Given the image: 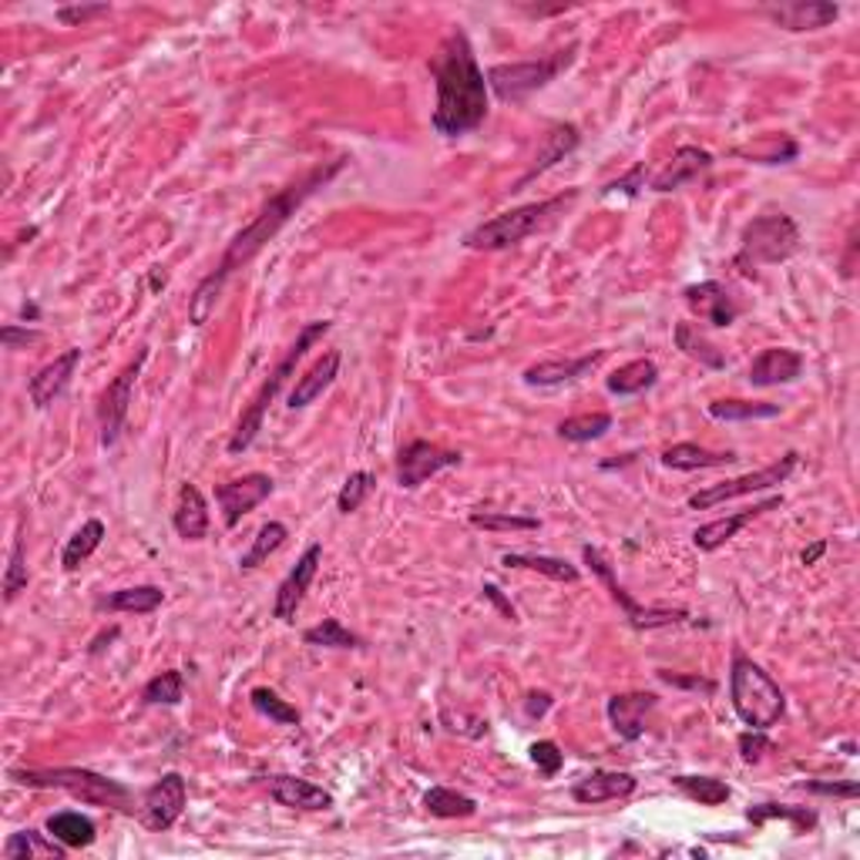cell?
I'll return each instance as SVG.
<instances>
[{"label":"cell","mask_w":860,"mask_h":860,"mask_svg":"<svg viewBox=\"0 0 860 860\" xmlns=\"http://www.w3.org/2000/svg\"><path fill=\"white\" fill-rule=\"evenodd\" d=\"M343 168H347V158H333V161L313 165L303 179H296L293 186H286L283 192H276V196L259 209V216H253V223L243 226V229L233 236V243L226 246L219 266H216V269L196 286V293L189 296V323H192V326H206V323H209V316L216 313V303H219V296H223V289H226V283H229V276L239 273L246 263H253V259L266 249V243H273V239L283 233V226L303 209V202L313 199L319 189H326Z\"/></svg>","instance_id":"cell-1"},{"label":"cell","mask_w":860,"mask_h":860,"mask_svg":"<svg viewBox=\"0 0 860 860\" xmlns=\"http://www.w3.org/2000/svg\"><path fill=\"white\" fill-rule=\"evenodd\" d=\"M431 78L437 88V105L431 115V128L441 138H464L477 131L491 108L487 78L477 65L471 38L464 31L444 34L431 58Z\"/></svg>","instance_id":"cell-2"},{"label":"cell","mask_w":860,"mask_h":860,"mask_svg":"<svg viewBox=\"0 0 860 860\" xmlns=\"http://www.w3.org/2000/svg\"><path fill=\"white\" fill-rule=\"evenodd\" d=\"M329 329H333V319H313V323H306V326L296 333V339H293V347L286 350V357L276 364V370L266 377V384L259 387V394L253 397V404L243 411V417H239V424H236V431H233V437H229V444H226L229 454H246V451L256 444V437H259V431H263V424H266L269 404L279 397V391L293 380V374H296V367L303 364V357L316 347V343H319Z\"/></svg>","instance_id":"cell-3"},{"label":"cell","mask_w":860,"mask_h":860,"mask_svg":"<svg viewBox=\"0 0 860 860\" xmlns=\"http://www.w3.org/2000/svg\"><path fill=\"white\" fill-rule=\"evenodd\" d=\"M14 783L31 787V790H61L71 800H81L88 807H101V810H121V813H135V793L95 770L85 767H48V770H11L8 773Z\"/></svg>","instance_id":"cell-4"},{"label":"cell","mask_w":860,"mask_h":860,"mask_svg":"<svg viewBox=\"0 0 860 860\" xmlns=\"http://www.w3.org/2000/svg\"><path fill=\"white\" fill-rule=\"evenodd\" d=\"M730 703L743 726L767 730V733L787 713V696L780 690V682L740 649L733 652V665H730Z\"/></svg>","instance_id":"cell-5"},{"label":"cell","mask_w":860,"mask_h":860,"mask_svg":"<svg viewBox=\"0 0 860 860\" xmlns=\"http://www.w3.org/2000/svg\"><path fill=\"white\" fill-rule=\"evenodd\" d=\"M579 199V189H569L565 196H552V199H542V202H528V206H518V209H507L481 226H474L467 236H464V249H474V253H497V249H511L525 243L528 236L548 229L558 216H565V209Z\"/></svg>","instance_id":"cell-6"},{"label":"cell","mask_w":860,"mask_h":860,"mask_svg":"<svg viewBox=\"0 0 860 860\" xmlns=\"http://www.w3.org/2000/svg\"><path fill=\"white\" fill-rule=\"evenodd\" d=\"M803 249L800 226L787 212H767L743 226L740 249L733 256V266L747 276H753L763 266H780L793 259Z\"/></svg>","instance_id":"cell-7"},{"label":"cell","mask_w":860,"mask_h":860,"mask_svg":"<svg viewBox=\"0 0 860 860\" xmlns=\"http://www.w3.org/2000/svg\"><path fill=\"white\" fill-rule=\"evenodd\" d=\"M575 51L579 45L572 41L569 48L555 51V55H545V58H532V61H511V65H494L487 68V91L504 101V105H522L528 101L535 91L548 88L562 71L572 68L575 61Z\"/></svg>","instance_id":"cell-8"},{"label":"cell","mask_w":860,"mask_h":860,"mask_svg":"<svg viewBox=\"0 0 860 860\" xmlns=\"http://www.w3.org/2000/svg\"><path fill=\"white\" fill-rule=\"evenodd\" d=\"M582 558H585V565L599 575V582L609 589V595H612V602L622 609V619L629 622V629H635V632H655V629H672V625H682V622H690V612L685 609H665V605H639L629 592H625V585L615 579V569H612V562L595 548V545H585L582 548Z\"/></svg>","instance_id":"cell-9"},{"label":"cell","mask_w":860,"mask_h":860,"mask_svg":"<svg viewBox=\"0 0 860 860\" xmlns=\"http://www.w3.org/2000/svg\"><path fill=\"white\" fill-rule=\"evenodd\" d=\"M797 467H800V454H797V451H787L780 461H773V464H767V467H760V471H750V474H740V477H730V481H723V484H710V487L690 494L685 507H690V511H713V507H720L723 501L747 497V494H760V491H773V487L787 484Z\"/></svg>","instance_id":"cell-10"},{"label":"cell","mask_w":860,"mask_h":860,"mask_svg":"<svg viewBox=\"0 0 860 860\" xmlns=\"http://www.w3.org/2000/svg\"><path fill=\"white\" fill-rule=\"evenodd\" d=\"M148 360V347H141L135 354V360H128V367L105 387L101 394V404H98V427H101V447L111 451L125 427H128V411H131V394H135V384L141 377V367Z\"/></svg>","instance_id":"cell-11"},{"label":"cell","mask_w":860,"mask_h":860,"mask_svg":"<svg viewBox=\"0 0 860 860\" xmlns=\"http://www.w3.org/2000/svg\"><path fill=\"white\" fill-rule=\"evenodd\" d=\"M189 803V783L182 773L168 770L161 773L145 793H141V807H138V820L145 823V830L151 833H165L179 823V817L186 813Z\"/></svg>","instance_id":"cell-12"},{"label":"cell","mask_w":860,"mask_h":860,"mask_svg":"<svg viewBox=\"0 0 860 860\" xmlns=\"http://www.w3.org/2000/svg\"><path fill=\"white\" fill-rule=\"evenodd\" d=\"M464 454L461 451H447L441 444H431V441H411L401 447L397 454V484L414 491L421 487L424 481H431L434 474L441 471H451V467H461Z\"/></svg>","instance_id":"cell-13"},{"label":"cell","mask_w":860,"mask_h":860,"mask_svg":"<svg viewBox=\"0 0 860 860\" xmlns=\"http://www.w3.org/2000/svg\"><path fill=\"white\" fill-rule=\"evenodd\" d=\"M273 491H276V481L263 471H253V474L216 484V504L223 511V525L239 528V522L246 518V514L256 511Z\"/></svg>","instance_id":"cell-14"},{"label":"cell","mask_w":860,"mask_h":860,"mask_svg":"<svg viewBox=\"0 0 860 860\" xmlns=\"http://www.w3.org/2000/svg\"><path fill=\"white\" fill-rule=\"evenodd\" d=\"M319 565H323V545L313 542V545L299 555L296 569L279 582L276 602H273V619H279V622H286V625L296 622V612H299V605H303V599H306V592H309V585H313Z\"/></svg>","instance_id":"cell-15"},{"label":"cell","mask_w":860,"mask_h":860,"mask_svg":"<svg viewBox=\"0 0 860 860\" xmlns=\"http://www.w3.org/2000/svg\"><path fill=\"white\" fill-rule=\"evenodd\" d=\"M763 14L790 34L800 31H820L830 28L840 18V8L830 4V0H787V4H767Z\"/></svg>","instance_id":"cell-16"},{"label":"cell","mask_w":860,"mask_h":860,"mask_svg":"<svg viewBox=\"0 0 860 860\" xmlns=\"http://www.w3.org/2000/svg\"><path fill=\"white\" fill-rule=\"evenodd\" d=\"M777 507H783V494H770L767 501H760V504H753V507H747V511H737V514H726V518L706 522V525H700V528L693 532V545H696L700 552H720V548H723L726 542H733L747 525H753L760 514L777 511Z\"/></svg>","instance_id":"cell-17"},{"label":"cell","mask_w":860,"mask_h":860,"mask_svg":"<svg viewBox=\"0 0 860 860\" xmlns=\"http://www.w3.org/2000/svg\"><path fill=\"white\" fill-rule=\"evenodd\" d=\"M81 367V347H68L65 354H58L51 364H45L31 380H28V397L38 411H48L68 387L75 370Z\"/></svg>","instance_id":"cell-18"},{"label":"cell","mask_w":860,"mask_h":860,"mask_svg":"<svg viewBox=\"0 0 860 860\" xmlns=\"http://www.w3.org/2000/svg\"><path fill=\"white\" fill-rule=\"evenodd\" d=\"M706 168H713V155L706 148H696V145H679L672 151V158L655 171L649 189L665 196V192H675L682 189L685 182H693L696 176H703Z\"/></svg>","instance_id":"cell-19"},{"label":"cell","mask_w":860,"mask_h":860,"mask_svg":"<svg viewBox=\"0 0 860 860\" xmlns=\"http://www.w3.org/2000/svg\"><path fill=\"white\" fill-rule=\"evenodd\" d=\"M655 706H659L655 693H622L605 703V716L622 743H639L645 737V716Z\"/></svg>","instance_id":"cell-20"},{"label":"cell","mask_w":860,"mask_h":860,"mask_svg":"<svg viewBox=\"0 0 860 860\" xmlns=\"http://www.w3.org/2000/svg\"><path fill=\"white\" fill-rule=\"evenodd\" d=\"M682 299H685V306H690L700 319H706V323H713V326H720V329L733 326L737 316H740V306L733 303L730 289H726L723 283H716V279H703V283L685 286V289H682Z\"/></svg>","instance_id":"cell-21"},{"label":"cell","mask_w":860,"mask_h":860,"mask_svg":"<svg viewBox=\"0 0 860 860\" xmlns=\"http://www.w3.org/2000/svg\"><path fill=\"white\" fill-rule=\"evenodd\" d=\"M803 354L790 350V347H767L753 364H750V384L753 387H783V384H797L803 377Z\"/></svg>","instance_id":"cell-22"},{"label":"cell","mask_w":860,"mask_h":860,"mask_svg":"<svg viewBox=\"0 0 860 860\" xmlns=\"http://www.w3.org/2000/svg\"><path fill=\"white\" fill-rule=\"evenodd\" d=\"M639 790V780L622 770H592L589 777L572 783V800L585 807H599L609 800H625Z\"/></svg>","instance_id":"cell-23"},{"label":"cell","mask_w":860,"mask_h":860,"mask_svg":"<svg viewBox=\"0 0 860 860\" xmlns=\"http://www.w3.org/2000/svg\"><path fill=\"white\" fill-rule=\"evenodd\" d=\"M171 528L182 542H202L209 538L212 518H209V501L196 484H182L179 487V501L176 511H171Z\"/></svg>","instance_id":"cell-24"},{"label":"cell","mask_w":860,"mask_h":860,"mask_svg":"<svg viewBox=\"0 0 860 860\" xmlns=\"http://www.w3.org/2000/svg\"><path fill=\"white\" fill-rule=\"evenodd\" d=\"M605 360V350H592L585 357H572V360H542V364H532L522 380L528 387H565V384H575L582 380L589 370H595L599 364Z\"/></svg>","instance_id":"cell-25"},{"label":"cell","mask_w":860,"mask_h":860,"mask_svg":"<svg viewBox=\"0 0 860 860\" xmlns=\"http://www.w3.org/2000/svg\"><path fill=\"white\" fill-rule=\"evenodd\" d=\"M269 797L279 803V807H289V810H329L333 807V793L316 787L313 780H303V777H293V773H276L269 777Z\"/></svg>","instance_id":"cell-26"},{"label":"cell","mask_w":860,"mask_h":860,"mask_svg":"<svg viewBox=\"0 0 860 860\" xmlns=\"http://www.w3.org/2000/svg\"><path fill=\"white\" fill-rule=\"evenodd\" d=\"M579 141H582L579 125H572V121H558V125H552V131H548V135H545V141H542V151L535 155V165L525 171V176H522L518 182H514V189H511V192L525 189L528 182H535L538 176H545V171H548L552 165L565 161V155H572V151L579 148Z\"/></svg>","instance_id":"cell-27"},{"label":"cell","mask_w":860,"mask_h":860,"mask_svg":"<svg viewBox=\"0 0 860 860\" xmlns=\"http://www.w3.org/2000/svg\"><path fill=\"white\" fill-rule=\"evenodd\" d=\"M339 350H326L303 377H296V387L289 391V407L293 411H303V407H309L316 397H323L329 387H333V380L339 377Z\"/></svg>","instance_id":"cell-28"},{"label":"cell","mask_w":860,"mask_h":860,"mask_svg":"<svg viewBox=\"0 0 860 860\" xmlns=\"http://www.w3.org/2000/svg\"><path fill=\"white\" fill-rule=\"evenodd\" d=\"M737 461L740 457L733 451H710V447H700L690 441L662 451V467H669V471H713V467H730Z\"/></svg>","instance_id":"cell-29"},{"label":"cell","mask_w":860,"mask_h":860,"mask_svg":"<svg viewBox=\"0 0 860 860\" xmlns=\"http://www.w3.org/2000/svg\"><path fill=\"white\" fill-rule=\"evenodd\" d=\"M672 339H675V350H682L685 357L696 360L700 367H706V370H726L723 350L716 347V343H713L696 323H675Z\"/></svg>","instance_id":"cell-30"},{"label":"cell","mask_w":860,"mask_h":860,"mask_svg":"<svg viewBox=\"0 0 860 860\" xmlns=\"http://www.w3.org/2000/svg\"><path fill=\"white\" fill-rule=\"evenodd\" d=\"M45 830H48L55 840H61L68 850H81V847H91V843L98 840L95 820H91L88 813H81V810H58V813H51L48 823H45Z\"/></svg>","instance_id":"cell-31"},{"label":"cell","mask_w":860,"mask_h":860,"mask_svg":"<svg viewBox=\"0 0 860 860\" xmlns=\"http://www.w3.org/2000/svg\"><path fill=\"white\" fill-rule=\"evenodd\" d=\"M165 592L158 585H135V589H118L108 592L95 602L98 612H131V615H148L155 609H161Z\"/></svg>","instance_id":"cell-32"},{"label":"cell","mask_w":860,"mask_h":860,"mask_svg":"<svg viewBox=\"0 0 860 860\" xmlns=\"http://www.w3.org/2000/svg\"><path fill=\"white\" fill-rule=\"evenodd\" d=\"M659 384V367H655V360H629V364H622L619 370H612L609 374V380H605V387H609V394H615V397H639V394H645V391H652Z\"/></svg>","instance_id":"cell-33"},{"label":"cell","mask_w":860,"mask_h":860,"mask_svg":"<svg viewBox=\"0 0 860 860\" xmlns=\"http://www.w3.org/2000/svg\"><path fill=\"white\" fill-rule=\"evenodd\" d=\"M747 820H750L753 827H763V823H770V820H787L797 837L813 833L817 823H820L817 810H810V807H790V803H753V807H747Z\"/></svg>","instance_id":"cell-34"},{"label":"cell","mask_w":860,"mask_h":860,"mask_svg":"<svg viewBox=\"0 0 860 860\" xmlns=\"http://www.w3.org/2000/svg\"><path fill=\"white\" fill-rule=\"evenodd\" d=\"M501 565H504V569H525V572H538V575H545V579H552V582H569V585H575V582L582 579V572H579L572 562H565V558H555V555H525V552H507V555H501Z\"/></svg>","instance_id":"cell-35"},{"label":"cell","mask_w":860,"mask_h":860,"mask_svg":"<svg viewBox=\"0 0 860 860\" xmlns=\"http://www.w3.org/2000/svg\"><path fill=\"white\" fill-rule=\"evenodd\" d=\"M105 535H108L105 522H101V518H88V522L68 538V545H65V552H61V569H65V572H78V569L101 548Z\"/></svg>","instance_id":"cell-36"},{"label":"cell","mask_w":860,"mask_h":860,"mask_svg":"<svg viewBox=\"0 0 860 860\" xmlns=\"http://www.w3.org/2000/svg\"><path fill=\"white\" fill-rule=\"evenodd\" d=\"M31 857H68V847L51 833H38V830L11 833L4 843V860H31Z\"/></svg>","instance_id":"cell-37"},{"label":"cell","mask_w":860,"mask_h":860,"mask_svg":"<svg viewBox=\"0 0 860 860\" xmlns=\"http://www.w3.org/2000/svg\"><path fill=\"white\" fill-rule=\"evenodd\" d=\"M421 803L437 820H467L477 813V800L461 790H451V787H431Z\"/></svg>","instance_id":"cell-38"},{"label":"cell","mask_w":860,"mask_h":860,"mask_svg":"<svg viewBox=\"0 0 860 860\" xmlns=\"http://www.w3.org/2000/svg\"><path fill=\"white\" fill-rule=\"evenodd\" d=\"M706 411H710L713 421H723V424L773 421V417L783 414V407H780V404H770V401H713Z\"/></svg>","instance_id":"cell-39"},{"label":"cell","mask_w":860,"mask_h":860,"mask_svg":"<svg viewBox=\"0 0 860 860\" xmlns=\"http://www.w3.org/2000/svg\"><path fill=\"white\" fill-rule=\"evenodd\" d=\"M186 700V675L179 669H165L151 675L141 690L145 706H179Z\"/></svg>","instance_id":"cell-40"},{"label":"cell","mask_w":860,"mask_h":860,"mask_svg":"<svg viewBox=\"0 0 860 860\" xmlns=\"http://www.w3.org/2000/svg\"><path fill=\"white\" fill-rule=\"evenodd\" d=\"M672 787L682 797H690L703 807H720L733 797V787L726 780H716V777H685V773H679V777H672Z\"/></svg>","instance_id":"cell-41"},{"label":"cell","mask_w":860,"mask_h":860,"mask_svg":"<svg viewBox=\"0 0 860 860\" xmlns=\"http://www.w3.org/2000/svg\"><path fill=\"white\" fill-rule=\"evenodd\" d=\"M286 538H289V528H286L283 522H266V525L256 532L249 552L239 555V572H256L269 555H276V552L286 545Z\"/></svg>","instance_id":"cell-42"},{"label":"cell","mask_w":860,"mask_h":860,"mask_svg":"<svg viewBox=\"0 0 860 860\" xmlns=\"http://www.w3.org/2000/svg\"><path fill=\"white\" fill-rule=\"evenodd\" d=\"M303 642H306V645H316V649H364V645H367L357 632H350L339 619H323V622H316L313 629L303 632Z\"/></svg>","instance_id":"cell-43"},{"label":"cell","mask_w":860,"mask_h":860,"mask_svg":"<svg viewBox=\"0 0 860 860\" xmlns=\"http://www.w3.org/2000/svg\"><path fill=\"white\" fill-rule=\"evenodd\" d=\"M249 706L276 726H299L303 723V713L293 703H286L279 693L266 690V685H256V690L249 693Z\"/></svg>","instance_id":"cell-44"},{"label":"cell","mask_w":860,"mask_h":860,"mask_svg":"<svg viewBox=\"0 0 860 860\" xmlns=\"http://www.w3.org/2000/svg\"><path fill=\"white\" fill-rule=\"evenodd\" d=\"M740 158H750L753 165H787L800 155V145L787 135H773V138H760L750 148H737Z\"/></svg>","instance_id":"cell-45"},{"label":"cell","mask_w":860,"mask_h":860,"mask_svg":"<svg viewBox=\"0 0 860 860\" xmlns=\"http://www.w3.org/2000/svg\"><path fill=\"white\" fill-rule=\"evenodd\" d=\"M612 431V414H579L558 424V437L569 444H592Z\"/></svg>","instance_id":"cell-46"},{"label":"cell","mask_w":860,"mask_h":860,"mask_svg":"<svg viewBox=\"0 0 860 860\" xmlns=\"http://www.w3.org/2000/svg\"><path fill=\"white\" fill-rule=\"evenodd\" d=\"M374 491H377V474H374V471H354L347 481H343V487H339V494H336V511H339V514L360 511Z\"/></svg>","instance_id":"cell-47"},{"label":"cell","mask_w":860,"mask_h":860,"mask_svg":"<svg viewBox=\"0 0 860 860\" xmlns=\"http://www.w3.org/2000/svg\"><path fill=\"white\" fill-rule=\"evenodd\" d=\"M471 525L481 532H538L542 522L532 514H507V511H474Z\"/></svg>","instance_id":"cell-48"},{"label":"cell","mask_w":860,"mask_h":860,"mask_svg":"<svg viewBox=\"0 0 860 860\" xmlns=\"http://www.w3.org/2000/svg\"><path fill=\"white\" fill-rule=\"evenodd\" d=\"M21 592H28V562H24V538L18 535L4 569V602L11 605Z\"/></svg>","instance_id":"cell-49"},{"label":"cell","mask_w":860,"mask_h":860,"mask_svg":"<svg viewBox=\"0 0 860 860\" xmlns=\"http://www.w3.org/2000/svg\"><path fill=\"white\" fill-rule=\"evenodd\" d=\"M528 757H532V763L538 767V773L542 777H558L562 773V767H565V753H562V747L555 743V740H538V743H532L528 747Z\"/></svg>","instance_id":"cell-50"},{"label":"cell","mask_w":860,"mask_h":860,"mask_svg":"<svg viewBox=\"0 0 860 860\" xmlns=\"http://www.w3.org/2000/svg\"><path fill=\"white\" fill-rule=\"evenodd\" d=\"M645 176H649L645 161H635L622 179H615V182L602 186V196H625V199H635V196L645 189Z\"/></svg>","instance_id":"cell-51"},{"label":"cell","mask_w":860,"mask_h":860,"mask_svg":"<svg viewBox=\"0 0 860 860\" xmlns=\"http://www.w3.org/2000/svg\"><path fill=\"white\" fill-rule=\"evenodd\" d=\"M737 747H740V757L747 767H757L770 750H773V740L767 737V730H747L737 737Z\"/></svg>","instance_id":"cell-52"},{"label":"cell","mask_w":860,"mask_h":860,"mask_svg":"<svg viewBox=\"0 0 860 860\" xmlns=\"http://www.w3.org/2000/svg\"><path fill=\"white\" fill-rule=\"evenodd\" d=\"M807 793H817V797H833V800H857L860 797V783L857 780H843V783H830V780H807L800 783Z\"/></svg>","instance_id":"cell-53"},{"label":"cell","mask_w":860,"mask_h":860,"mask_svg":"<svg viewBox=\"0 0 860 860\" xmlns=\"http://www.w3.org/2000/svg\"><path fill=\"white\" fill-rule=\"evenodd\" d=\"M105 14H111L108 4H75V8H58L55 18H58L65 28H81V24H88V21H95V18H105Z\"/></svg>","instance_id":"cell-54"},{"label":"cell","mask_w":860,"mask_h":860,"mask_svg":"<svg viewBox=\"0 0 860 860\" xmlns=\"http://www.w3.org/2000/svg\"><path fill=\"white\" fill-rule=\"evenodd\" d=\"M0 339H4V350H28V347H38V343L45 339V333L18 326V323H8L4 333H0Z\"/></svg>","instance_id":"cell-55"},{"label":"cell","mask_w":860,"mask_h":860,"mask_svg":"<svg viewBox=\"0 0 860 860\" xmlns=\"http://www.w3.org/2000/svg\"><path fill=\"white\" fill-rule=\"evenodd\" d=\"M659 679L669 682V685H679V690H696V693H706V696L716 693V682H713V679H703V675H679V672L659 669Z\"/></svg>","instance_id":"cell-56"},{"label":"cell","mask_w":860,"mask_h":860,"mask_svg":"<svg viewBox=\"0 0 860 860\" xmlns=\"http://www.w3.org/2000/svg\"><path fill=\"white\" fill-rule=\"evenodd\" d=\"M481 599H487V602H491V605H494V609H497V612H501L507 622H518V609L511 605V599H507V595H504L497 585L484 582V585H481Z\"/></svg>","instance_id":"cell-57"},{"label":"cell","mask_w":860,"mask_h":860,"mask_svg":"<svg viewBox=\"0 0 860 860\" xmlns=\"http://www.w3.org/2000/svg\"><path fill=\"white\" fill-rule=\"evenodd\" d=\"M552 693H528L525 696V713H528V720H542L548 710H552Z\"/></svg>","instance_id":"cell-58"},{"label":"cell","mask_w":860,"mask_h":860,"mask_svg":"<svg viewBox=\"0 0 860 860\" xmlns=\"http://www.w3.org/2000/svg\"><path fill=\"white\" fill-rule=\"evenodd\" d=\"M827 548H830V542H827V538H817L810 548H803V552H800V562H803V565H817V562L823 558V552H827Z\"/></svg>","instance_id":"cell-59"},{"label":"cell","mask_w":860,"mask_h":860,"mask_svg":"<svg viewBox=\"0 0 860 860\" xmlns=\"http://www.w3.org/2000/svg\"><path fill=\"white\" fill-rule=\"evenodd\" d=\"M118 635H121V629H118V625H111V629H108V632H101V635H98V639H95V642H91V645H88V655H98V652H101V649H108V645H105V642H115V639H118Z\"/></svg>","instance_id":"cell-60"},{"label":"cell","mask_w":860,"mask_h":860,"mask_svg":"<svg viewBox=\"0 0 860 860\" xmlns=\"http://www.w3.org/2000/svg\"><path fill=\"white\" fill-rule=\"evenodd\" d=\"M21 313H24V316H28L31 323H34V319H41V309H38V303H31V299H28V303L21 306Z\"/></svg>","instance_id":"cell-61"}]
</instances>
